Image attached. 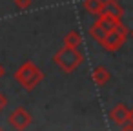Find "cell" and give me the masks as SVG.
Wrapping results in <instances>:
<instances>
[{
    "label": "cell",
    "mask_w": 133,
    "mask_h": 131,
    "mask_svg": "<svg viewBox=\"0 0 133 131\" xmlns=\"http://www.w3.org/2000/svg\"><path fill=\"white\" fill-rule=\"evenodd\" d=\"M126 37H128V29H126L122 24H118L117 29H113V31L108 33V37L104 38L102 46H104V49H108V51H115V49H118V47L124 44Z\"/></svg>",
    "instance_id": "cell-3"
},
{
    "label": "cell",
    "mask_w": 133,
    "mask_h": 131,
    "mask_svg": "<svg viewBox=\"0 0 133 131\" xmlns=\"http://www.w3.org/2000/svg\"><path fill=\"white\" fill-rule=\"evenodd\" d=\"M89 35H91V37H93V38H95L98 44H102V42H104V38L108 37V31H104L102 27H98V26L95 24V26L89 29Z\"/></svg>",
    "instance_id": "cell-11"
},
{
    "label": "cell",
    "mask_w": 133,
    "mask_h": 131,
    "mask_svg": "<svg viewBox=\"0 0 133 131\" xmlns=\"http://www.w3.org/2000/svg\"><path fill=\"white\" fill-rule=\"evenodd\" d=\"M15 78H17V82H18L24 89H33V87H37V86L42 82L44 75H42V71H40L33 62H24V64L17 69Z\"/></svg>",
    "instance_id": "cell-1"
},
{
    "label": "cell",
    "mask_w": 133,
    "mask_h": 131,
    "mask_svg": "<svg viewBox=\"0 0 133 131\" xmlns=\"http://www.w3.org/2000/svg\"><path fill=\"white\" fill-rule=\"evenodd\" d=\"M55 64L66 71V73H71L78 67V64L82 62V55L77 51V47H69V46H64L62 49H58L53 57Z\"/></svg>",
    "instance_id": "cell-2"
},
{
    "label": "cell",
    "mask_w": 133,
    "mask_h": 131,
    "mask_svg": "<svg viewBox=\"0 0 133 131\" xmlns=\"http://www.w3.org/2000/svg\"><path fill=\"white\" fill-rule=\"evenodd\" d=\"M98 27H102L104 31H113V29H117L118 27V24H120V18L118 17H113V15H98V18H97V22H95Z\"/></svg>",
    "instance_id": "cell-6"
},
{
    "label": "cell",
    "mask_w": 133,
    "mask_h": 131,
    "mask_svg": "<svg viewBox=\"0 0 133 131\" xmlns=\"http://www.w3.org/2000/svg\"><path fill=\"white\" fill-rule=\"evenodd\" d=\"M84 9L89 11L91 15H102V9H104V0H84L82 2Z\"/></svg>",
    "instance_id": "cell-9"
},
{
    "label": "cell",
    "mask_w": 133,
    "mask_h": 131,
    "mask_svg": "<svg viewBox=\"0 0 133 131\" xmlns=\"http://www.w3.org/2000/svg\"><path fill=\"white\" fill-rule=\"evenodd\" d=\"M91 77H93V82H95L97 86H104V84L109 80V71H108L106 67L98 66V67H95V69H93Z\"/></svg>",
    "instance_id": "cell-8"
},
{
    "label": "cell",
    "mask_w": 133,
    "mask_h": 131,
    "mask_svg": "<svg viewBox=\"0 0 133 131\" xmlns=\"http://www.w3.org/2000/svg\"><path fill=\"white\" fill-rule=\"evenodd\" d=\"M120 131H133V124L131 122H126L124 126H120Z\"/></svg>",
    "instance_id": "cell-13"
},
{
    "label": "cell",
    "mask_w": 133,
    "mask_h": 131,
    "mask_svg": "<svg viewBox=\"0 0 133 131\" xmlns=\"http://www.w3.org/2000/svg\"><path fill=\"white\" fill-rule=\"evenodd\" d=\"M129 122L133 124V109H129Z\"/></svg>",
    "instance_id": "cell-15"
},
{
    "label": "cell",
    "mask_w": 133,
    "mask_h": 131,
    "mask_svg": "<svg viewBox=\"0 0 133 131\" xmlns=\"http://www.w3.org/2000/svg\"><path fill=\"white\" fill-rule=\"evenodd\" d=\"M29 124H31V115L24 107H17L9 115V126L15 127V129H26Z\"/></svg>",
    "instance_id": "cell-4"
},
{
    "label": "cell",
    "mask_w": 133,
    "mask_h": 131,
    "mask_svg": "<svg viewBox=\"0 0 133 131\" xmlns=\"http://www.w3.org/2000/svg\"><path fill=\"white\" fill-rule=\"evenodd\" d=\"M2 77H4V67L0 66V78H2Z\"/></svg>",
    "instance_id": "cell-16"
},
{
    "label": "cell",
    "mask_w": 133,
    "mask_h": 131,
    "mask_svg": "<svg viewBox=\"0 0 133 131\" xmlns=\"http://www.w3.org/2000/svg\"><path fill=\"white\" fill-rule=\"evenodd\" d=\"M15 6L18 9H28L31 6V0H15Z\"/></svg>",
    "instance_id": "cell-12"
},
{
    "label": "cell",
    "mask_w": 133,
    "mask_h": 131,
    "mask_svg": "<svg viewBox=\"0 0 133 131\" xmlns=\"http://www.w3.org/2000/svg\"><path fill=\"white\" fill-rule=\"evenodd\" d=\"M4 106H6V98H4L2 95H0V109H2Z\"/></svg>",
    "instance_id": "cell-14"
},
{
    "label": "cell",
    "mask_w": 133,
    "mask_h": 131,
    "mask_svg": "<svg viewBox=\"0 0 133 131\" xmlns=\"http://www.w3.org/2000/svg\"><path fill=\"white\" fill-rule=\"evenodd\" d=\"M131 37H133V29H131Z\"/></svg>",
    "instance_id": "cell-17"
},
{
    "label": "cell",
    "mask_w": 133,
    "mask_h": 131,
    "mask_svg": "<svg viewBox=\"0 0 133 131\" xmlns=\"http://www.w3.org/2000/svg\"><path fill=\"white\" fill-rule=\"evenodd\" d=\"M82 42V37L77 33V31H69L66 37H64V46H69V47H78Z\"/></svg>",
    "instance_id": "cell-10"
},
{
    "label": "cell",
    "mask_w": 133,
    "mask_h": 131,
    "mask_svg": "<svg viewBox=\"0 0 133 131\" xmlns=\"http://www.w3.org/2000/svg\"><path fill=\"white\" fill-rule=\"evenodd\" d=\"M109 118L115 126H124L126 122H129V111L124 104H118L109 111Z\"/></svg>",
    "instance_id": "cell-5"
},
{
    "label": "cell",
    "mask_w": 133,
    "mask_h": 131,
    "mask_svg": "<svg viewBox=\"0 0 133 131\" xmlns=\"http://www.w3.org/2000/svg\"><path fill=\"white\" fill-rule=\"evenodd\" d=\"M122 8L117 4V0H104V9H102V15H113V17H122Z\"/></svg>",
    "instance_id": "cell-7"
}]
</instances>
